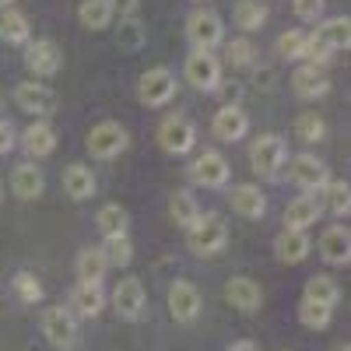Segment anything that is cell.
I'll return each instance as SVG.
<instances>
[{"label":"cell","mask_w":351,"mask_h":351,"mask_svg":"<svg viewBox=\"0 0 351 351\" xmlns=\"http://www.w3.org/2000/svg\"><path fill=\"white\" fill-rule=\"evenodd\" d=\"M225 243H228V228H225V221L218 215H200L186 228V246L197 256H215V253L225 250Z\"/></svg>","instance_id":"6da1fadb"},{"label":"cell","mask_w":351,"mask_h":351,"mask_svg":"<svg viewBox=\"0 0 351 351\" xmlns=\"http://www.w3.org/2000/svg\"><path fill=\"white\" fill-rule=\"evenodd\" d=\"M127 144H130V137H127V130L116 120H102V123H95L92 130H88V155H92V158L109 162L116 155H123Z\"/></svg>","instance_id":"7a4b0ae2"},{"label":"cell","mask_w":351,"mask_h":351,"mask_svg":"<svg viewBox=\"0 0 351 351\" xmlns=\"http://www.w3.org/2000/svg\"><path fill=\"white\" fill-rule=\"evenodd\" d=\"M186 39L193 43V49H208L211 53L225 39V25H221V18L211 8H197L186 18Z\"/></svg>","instance_id":"3957f363"},{"label":"cell","mask_w":351,"mask_h":351,"mask_svg":"<svg viewBox=\"0 0 351 351\" xmlns=\"http://www.w3.org/2000/svg\"><path fill=\"white\" fill-rule=\"evenodd\" d=\"M158 144H162V152H169V155H186V152H193V144H197V127L186 120V116L172 112V116H165V120L158 123Z\"/></svg>","instance_id":"277c9868"},{"label":"cell","mask_w":351,"mask_h":351,"mask_svg":"<svg viewBox=\"0 0 351 351\" xmlns=\"http://www.w3.org/2000/svg\"><path fill=\"white\" fill-rule=\"evenodd\" d=\"M43 337H46L53 348L71 351V348L77 344V319H74V313L64 309V306L46 309V313H43Z\"/></svg>","instance_id":"5b68a950"},{"label":"cell","mask_w":351,"mask_h":351,"mask_svg":"<svg viewBox=\"0 0 351 351\" xmlns=\"http://www.w3.org/2000/svg\"><path fill=\"white\" fill-rule=\"evenodd\" d=\"M172 95H176V74H172L169 67H152V71L141 74V81H137V99H141L144 106L158 109V106H165Z\"/></svg>","instance_id":"8992f818"},{"label":"cell","mask_w":351,"mask_h":351,"mask_svg":"<svg viewBox=\"0 0 351 351\" xmlns=\"http://www.w3.org/2000/svg\"><path fill=\"white\" fill-rule=\"evenodd\" d=\"M183 74H186V81H190L193 88H200V92H211V88L221 84V60H218L215 53H208V49H193V53L186 56Z\"/></svg>","instance_id":"52a82bcc"},{"label":"cell","mask_w":351,"mask_h":351,"mask_svg":"<svg viewBox=\"0 0 351 351\" xmlns=\"http://www.w3.org/2000/svg\"><path fill=\"white\" fill-rule=\"evenodd\" d=\"M285 162V141L278 134H260L253 144H250V165L253 172L260 176H274Z\"/></svg>","instance_id":"ba28073f"},{"label":"cell","mask_w":351,"mask_h":351,"mask_svg":"<svg viewBox=\"0 0 351 351\" xmlns=\"http://www.w3.org/2000/svg\"><path fill=\"white\" fill-rule=\"evenodd\" d=\"M25 46H28L25 49V67L36 77H53L64 67V53L53 39H36V43H25Z\"/></svg>","instance_id":"9c48e42d"},{"label":"cell","mask_w":351,"mask_h":351,"mask_svg":"<svg viewBox=\"0 0 351 351\" xmlns=\"http://www.w3.org/2000/svg\"><path fill=\"white\" fill-rule=\"evenodd\" d=\"M288 176H291V183L302 186L306 193H313V190H319V186H327V183H330V172H327V165L319 162L316 155H309V152H302V155L291 158Z\"/></svg>","instance_id":"30bf717a"},{"label":"cell","mask_w":351,"mask_h":351,"mask_svg":"<svg viewBox=\"0 0 351 351\" xmlns=\"http://www.w3.org/2000/svg\"><path fill=\"white\" fill-rule=\"evenodd\" d=\"M14 102L21 112H32V116H49L56 109V95L49 84H39V81H21L14 88Z\"/></svg>","instance_id":"8fae6325"},{"label":"cell","mask_w":351,"mask_h":351,"mask_svg":"<svg viewBox=\"0 0 351 351\" xmlns=\"http://www.w3.org/2000/svg\"><path fill=\"white\" fill-rule=\"evenodd\" d=\"M169 313L176 324H193L200 313V291L193 281H172L169 288Z\"/></svg>","instance_id":"7c38bea8"},{"label":"cell","mask_w":351,"mask_h":351,"mask_svg":"<svg viewBox=\"0 0 351 351\" xmlns=\"http://www.w3.org/2000/svg\"><path fill=\"white\" fill-rule=\"evenodd\" d=\"M228 158L225 155H218V152H204L193 165H190V176H193V183H200V186H208V190H218V186H225L228 183Z\"/></svg>","instance_id":"4fadbf2b"},{"label":"cell","mask_w":351,"mask_h":351,"mask_svg":"<svg viewBox=\"0 0 351 351\" xmlns=\"http://www.w3.org/2000/svg\"><path fill=\"white\" fill-rule=\"evenodd\" d=\"M112 309L120 319H137L144 313V285L137 278H123L112 288Z\"/></svg>","instance_id":"5bb4252c"},{"label":"cell","mask_w":351,"mask_h":351,"mask_svg":"<svg viewBox=\"0 0 351 351\" xmlns=\"http://www.w3.org/2000/svg\"><path fill=\"white\" fill-rule=\"evenodd\" d=\"M211 130H215L218 141H243L246 130H250V116H246L236 102H228V106H221V109L215 112Z\"/></svg>","instance_id":"9a60e30c"},{"label":"cell","mask_w":351,"mask_h":351,"mask_svg":"<svg viewBox=\"0 0 351 351\" xmlns=\"http://www.w3.org/2000/svg\"><path fill=\"white\" fill-rule=\"evenodd\" d=\"M228 204H232V211H236L239 218H250V221L267 215V197H263V193H260V186H253V183H239V186H232Z\"/></svg>","instance_id":"2e32d148"},{"label":"cell","mask_w":351,"mask_h":351,"mask_svg":"<svg viewBox=\"0 0 351 351\" xmlns=\"http://www.w3.org/2000/svg\"><path fill=\"white\" fill-rule=\"evenodd\" d=\"M291 88H295V95H299V99H319V95H327V92H330V77H327L324 67L302 64L295 74H291Z\"/></svg>","instance_id":"e0dca14e"},{"label":"cell","mask_w":351,"mask_h":351,"mask_svg":"<svg viewBox=\"0 0 351 351\" xmlns=\"http://www.w3.org/2000/svg\"><path fill=\"white\" fill-rule=\"evenodd\" d=\"M225 299L232 302V309H239V313H256L260 302H263V291H260V285L253 278L239 274V278H232L225 285Z\"/></svg>","instance_id":"ac0fdd59"},{"label":"cell","mask_w":351,"mask_h":351,"mask_svg":"<svg viewBox=\"0 0 351 351\" xmlns=\"http://www.w3.org/2000/svg\"><path fill=\"white\" fill-rule=\"evenodd\" d=\"M319 256L327 263H334V267H344L351 260V236H348L344 225H330L324 236H319Z\"/></svg>","instance_id":"d6986e66"},{"label":"cell","mask_w":351,"mask_h":351,"mask_svg":"<svg viewBox=\"0 0 351 351\" xmlns=\"http://www.w3.org/2000/svg\"><path fill=\"white\" fill-rule=\"evenodd\" d=\"M309 250H313V243H309L306 232H299V228H285L281 236L274 239V253H278L281 263H302L309 256Z\"/></svg>","instance_id":"ffe728a7"},{"label":"cell","mask_w":351,"mask_h":351,"mask_svg":"<svg viewBox=\"0 0 351 351\" xmlns=\"http://www.w3.org/2000/svg\"><path fill=\"white\" fill-rule=\"evenodd\" d=\"M11 190H14V197H21V200H36V197L46 190V176H43V169L32 165V162L18 165V169L11 172Z\"/></svg>","instance_id":"44dd1931"},{"label":"cell","mask_w":351,"mask_h":351,"mask_svg":"<svg viewBox=\"0 0 351 351\" xmlns=\"http://www.w3.org/2000/svg\"><path fill=\"white\" fill-rule=\"evenodd\" d=\"M21 148L32 155V158H46V155H53V152H56V130H53L46 120H36L32 127L21 134Z\"/></svg>","instance_id":"7402d4cb"},{"label":"cell","mask_w":351,"mask_h":351,"mask_svg":"<svg viewBox=\"0 0 351 351\" xmlns=\"http://www.w3.org/2000/svg\"><path fill=\"white\" fill-rule=\"evenodd\" d=\"M319 211H324V204H319L316 197H295V200H291L288 208H285V228L306 232L309 225H316Z\"/></svg>","instance_id":"603a6c76"},{"label":"cell","mask_w":351,"mask_h":351,"mask_svg":"<svg viewBox=\"0 0 351 351\" xmlns=\"http://www.w3.org/2000/svg\"><path fill=\"white\" fill-rule=\"evenodd\" d=\"M64 193H67L71 200H88V197H92V193H95V176H92V169L81 165V162L67 165V169H64Z\"/></svg>","instance_id":"cb8c5ba5"},{"label":"cell","mask_w":351,"mask_h":351,"mask_svg":"<svg viewBox=\"0 0 351 351\" xmlns=\"http://www.w3.org/2000/svg\"><path fill=\"white\" fill-rule=\"evenodd\" d=\"M102 306H106L102 285H84V281H81V285L71 291V309H74L77 316H99Z\"/></svg>","instance_id":"d4e9b609"},{"label":"cell","mask_w":351,"mask_h":351,"mask_svg":"<svg viewBox=\"0 0 351 351\" xmlns=\"http://www.w3.org/2000/svg\"><path fill=\"white\" fill-rule=\"evenodd\" d=\"M302 299H306V302H316V306L334 309L337 299H341V288H337V281H334L330 274H313V278L306 281V295H302Z\"/></svg>","instance_id":"484cf974"},{"label":"cell","mask_w":351,"mask_h":351,"mask_svg":"<svg viewBox=\"0 0 351 351\" xmlns=\"http://www.w3.org/2000/svg\"><path fill=\"white\" fill-rule=\"evenodd\" d=\"M0 39H8L14 46H25L32 43V28H28V18L14 8H4L0 11Z\"/></svg>","instance_id":"4316f807"},{"label":"cell","mask_w":351,"mask_h":351,"mask_svg":"<svg viewBox=\"0 0 351 351\" xmlns=\"http://www.w3.org/2000/svg\"><path fill=\"white\" fill-rule=\"evenodd\" d=\"M313 36L324 43L330 53H334V49H348V43H351V21H348V18H327Z\"/></svg>","instance_id":"83f0119b"},{"label":"cell","mask_w":351,"mask_h":351,"mask_svg":"<svg viewBox=\"0 0 351 351\" xmlns=\"http://www.w3.org/2000/svg\"><path fill=\"white\" fill-rule=\"evenodd\" d=\"M95 225H99V232H102L106 239H112V236H127L130 215L120 208V204H102L99 215H95Z\"/></svg>","instance_id":"f1b7e54d"},{"label":"cell","mask_w":351,"mask_h":351,"mask_svg":"<svg viewBox=\"0 0 351 351\" xmlns=\"http://www.w3.org/2000/svg\"><path fill=\"white\" fill-rule=\"evenodd\" d=\"M169 218H172L176 225H183V228H190V225L200 218V208H197V200H193L190 190H176V193L169 197Z\"/></svg>","instance_id":"f546056e"},{"label":"cell","mask_w":351,"mask_h":351,"mask_svg":"<svg viewBox=\"0 0 351 351\" xmlns=\"http://www.w3.org/2000/svg\"><path fill=\"white\" fill-rule=\"evenodd\" d=\"M77 21L88 28V32H102V28L112 21V8L106 4V0H81Z\"/></svg>","instance_id":"4dcf8cb0"},{"label":"cell","mask_w":351,"mask_h":351,"mask_svg":"<svg viewBox=\"0 0 351 351\" xmlns=\"http://www.w3.org/2000/svg\"><path fill=\"white\" fill-rule=\"evenodd\" d=\"M102 274H106V256H102V250H99V246L81 250V253H77V278H81L84 285H99Z\"/></svg>","instance_id":"1f68e13d"},{"label":"cell","mask_w":351,"mask_h":351,"mask_svg":"<svg viewBox=\"0 0 351 351\" xmlns=\"http://www.w3.org/2000/svg\"><path fill=\"white\" fill-rule=\"evenodd\" d=\"M232 18H236V25L243 28V32H256V28L267 21V8H263L260 0H239Z\"/></svg>","instance_id":"d6a6232c"},{"label":"cell","mask_w":351,"mask_h":351,"mask_svg":"<svg viewBox=\"0 0 351 351\" xmlns=\"http://www.w3.org/2000/svg\"><path fill=\"white\" fill-rule=\"evenodd\" d=\"M102 256H106V267H127V263L134 260V243L130 236H112L106 239V246H99Z\"/></svg>","instance_id":"836d02e7"},{"label":"cell","mask_w":351,"mask_h":351,"mask_svg":"<svg viewBox=\"0 0 351 351\" xmlns=\"http://www.w3.org/2000/svg\"><path fill=\"white\" fill-rule=\"evenodd\" d=\"M116 43H120V49H127V53L141 49L144 46V25L137 18H123L120 21V32H116Z\"/></svg>","instance_id":"e575fe53"},{"label":"cell","mask_w":351,"mask_h":351,"mask_svg":"<svg viewBox=\"0 0 351 351\" xmlns=\"http://www.w3.org/2000/svg\"><path fill=\"white\" fill-rule=\"evenodd\" d=\"M324 134H327V123L319 120L316 112H302L299 120H295V137H299V141H306V144L324 141Z\"/></svg>","instance_id":"d590c367"},{"label":"cell","mask_w":351,"mask_h":351,"mask_svg":"<svg viewBox=\"0 0 351 351\" xmlns=\"http://www.w3.org/2000/svg\"><path fill=\"white\" fill-rule=\"evenodd\" d=\"M11 285H14V291H18V299H21V302H28V306H36V302L43 299V285H39V278H36V274L18 271Z\"/></svg>","instance_id":"8d00e7d4"},{"label":"cell","mask_w":351,"mask_h":351,"mask_svg":"<svg viewBox=\"0 0 351 351\" xmlns=\"http://www.w3.org/2000/svg\"><path fill=\"white\" fill-rule=\"evenodd\" d=\"M327 208H330L337 218H344V215L351 211V186H348L344 180L327 183Z\"/></svg>","instance_id":"74e56055"},{"label":"cell","mask_w":351,"mask_h":351,"mask_svg":"<svg viewBox=\"0 0 351 351\" xmlns=\"http://www.w3.org/2000/svg\"><path fill=\"white\" fill-rule=\"evenodd\" d=\"M299 319H302V327H309V330H324V327L330 324V309L302 299V306H299Z\"/></svg>","instance_id":"f35d334b"},{"label":"cell","mask_w":351,"mask_h":351,"mask_svg":"<svg viewBox=\"0 0 351 351\" xmlns=\"http://www.w3.org/2000/svg\"><path fill=\"white\" fill-rule=\"evenodd\" d=\"M225 56H228L232 67H250L253 56H256V49H253L250 39H232V43L225 46Z\"/></svg>","instance_id":"ab89813d"},{"label":"cell","mask_w":351,"mask_h":351,"mask_svg":"<svg viewBox=\"0 0 351 351\" xmlns=\"http://www.w3.org/2000/svg\"><path fill=\"white\" fill-rule=\"evenodd\" d=\"M302 43H306V36L295 32V28H288V32L278 39V56H285V60H299V56H302Z\"/></svg>","instance_id":"60d3db41"},{"label":"cell","mask_w":351,"mask_h":351,"mask_svg":"<svg viewBox=\"0 0 351 351\" xmlns=\"http://www.w3.org/2000/svg\"><path fill=\"white\" fill-rule=\"evenodd\" d=\"M291 8H295V14L302 21H316L324 14V0H291Z\"/></svg>","instance_id":"b9f144b4"},{"label":"cell","mask_w":351,"mask_h":351,"mask_svg":"<svg viewBox=\"0 0 351 351\" xmlns=\"http://www.w3.org/2000/svg\"><path fill=\"white\" fill-rule=\"evenodd\" d=\"M106 4L112 11H120L123 18H134V11H137V0H106Z\"/></svg>","instance_id":"7bdbcfd3"},{"label":"cell","mask_w":351,"mask_h":351,"mask_svg":"<svg viewBox=\"0 0 351 351\" xmlns=\"http://www.w3.org/2000/svg\"><path fill=\"white\" fill-rule=\"evenodd\" d=\"M14 148V130L8 123H0V155H8Z\"/></svg>","instance_id":"ee69618b"},{"label":"cell","mask_w":351,"mask_h":351,"mask_svg":"<svg viewBox=\"0 0 351 351\" xmlns=\"http://www.w3.org/2000/svg\"><path fill=\"white\" fill-rule=\"evenodd\" d=\"M225 351H260L256 344H250V341H236V344H228Z\"/></svg>","instance_id":"f6af8a7d"},{"label":"cell","mask_w":351,"mask_h":351,"mask_svg":"<svg viewBox=\"0 0 351 351\" xmlns=\"http://www.w3.org/2000/svg\"><path fill=\"white\" fill-rule=\"evenodd\" d=\"M4 8H11V0H0V11H4Z\"/></svg>","instance_id":"bcb514c9"},{"label":"cell","mask_w":351,"mask_h":351,"mask_svg":"<svg viewBox=\"0 0 351 351\" xmlns=\"http://www.w3.org/2000/svg\"><path fill=\"white\" fill-rule=\"evenodd\" d=\"M341 351H348V344H344V348H341Z\"/></svg>","instance_id":"7dc6e473"},{"label":"cell","mask_w":351,"mask_h":351,"mask_svg":"<svg viewBox=\"0 0 351 351\" xmlns=\"http://www.w3.org/2000/svg\"><path fill=\"white\" fill-rule=\"evenodd\" d=\"M0 197H4V190H0Z\"/></svg>","instance_id":"c3c4849f"}]
</instances>
